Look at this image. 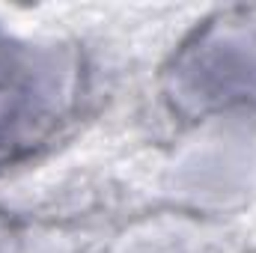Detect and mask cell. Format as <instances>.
<instances>
[{"label": "cell", "instance_id": "obj_1", "mask_svg": "<svg viewBox=\"0 0 256 253\" xmlns=\"http://www.w3.org/2000/svg\"><path fill=\"white\" fill-rule=\"evenodd\" d=\"M54 90L45 74L18 51L0 45V146L18 140L27 128L39 126L48 114Z\"/></svg>", "mask_w": 256, "mask_h": 253}]
</instances>
